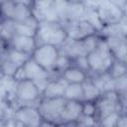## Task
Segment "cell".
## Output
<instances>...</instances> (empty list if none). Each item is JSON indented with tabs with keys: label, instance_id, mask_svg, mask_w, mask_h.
Masks as SVG:
<instances>
[{
	"label": "cell",
	"instance_id": "obj_20",
	"mask_svg": "<svg viewBox=\"0 0 127 127\" xmlns=\"http://www.w3.org/2000/svg\"><path fill=\"white\" fill-rule=\"evenodd\" d=\"M106 72L109 74V76L111 78L121 77V76L127 74V64L117 62V61H113V63L111 64L110 67L108 68V70Z\"/></svg>",
	"mask_w": 127,
	"mask_h": 127
},
{
	"label": "cell",
	"instance_id": "obj_16",
	"mask_svg": "<svg viewBox=\"0 0 127 127\" xmlns=\"http://www.w3.org/2000/svg\"><path fill=\"white\" fill-rule=\"evenodd\" d=\"M61 76L67 83H82L87 78L88 74L78 67L71 65L66 70H64Z\"/></svg>",
	"mask_w": 127,
	"mask_h": 127
},
{
	"label": "cell",
	"instance_id": "obj_3",
	"mask_svg": "<svg viewBox=\"0 0 127 127\" xmlns=\"http://www.w3.org/2000/svg\"><path fill=\"white\" fill-rule=\"evenodd\" d=\"M65 99L62 98H42L37 104V109L43 120L61 124V114L64 105Z\"/></svg>",
	"mask_w": 127,
	"mask_h": 127
},
{
	"label": "cell",
	"instance_id": "obj_32",
	"mask_svg": "<svg viewBox=\"0 0 127 127\" xmlns=\"http://www.w3.org/2000/svg\"><path fill=\"white\" fill-rule=\"evenodd\" d=\"M8 48H5V47H3V46H0V61L2 60V58H3V56H4V53H5V51L7 50Z\"/></svg>",
	"mask_w": 127,
	"mask_h": 127
},
{
	"label": "cell",
	"instance_id": "obj_36",
	"mask_svg": "<svg viewBox=\"0 0 127 127\" xmlns=\"http://www.w3.org/2000/svg\"><path fill=\"white\" fill-rule=\"evenodd\" d=\"M2 20V17H1V7H0V21Z\"/></svg>",
	"mask_w": 127,
	"mask_h": 127
},
{
	"label": "cell",
	"instance_id": "obj_2",
	"mask_svg": "<svg viewBox=\"0 0 127 127\" xmlns=\"http://www.w3.org/2000/svg\"><path fill=\"white\" fill-rule=\"evenodd\" d=\"M40 99H41V93L32 80L24 79L22 81L17 82L15 100L13 105L16 103H18V105L15 106L14 108L18 106H23V105L37 106Z\"/></svg>",
	"mask_w": 127,
	"mask_h": 127
},
{
	"label": "cell",
	"instance_id": "obj_23",
	"mask_svg": "<svg viewBox=\"0 0 127 127\" xmlns=\"http://www.w3.org/2000/svg\"><path fill=\"white\" fill-rule=\"evenodd\" d=\"M99 124V121L95 116H86L80 115L76 121V125L80 127H96Z\"/></svg>",
	"mask_w": 127,
	"mask_h": 127
},
{
	"label": "cell",
	"instance_id": "obj_11",
	"mask_svg": "<svg viewBox=\"0 0 127 127\" xmlns=\"http://www.w3.org/2000/svg\"><path fill=\"white\" fill-rule=\"evenodd\" d=\"M67 84L68 83L62 76L51 78L44 92L42 93L41 97L42 98H62L64 97Z\"/></svg>",
	"mask_w": 127,
	"mask_h": 127
},
{
	"label": "cell",
	"instance_id": "obj_21",
	"mask_svg": "<svg viewBox=\"0 0 127 127\" xmlns=\"http://www.w3.org/2000/svg\"><path fill=\"white\" fill-rule=\"evenodd\" d=\"M13 36H27V37H35L36 35V30L28 27L27 25L23 23H16L13 22Z\"/></svg>",
	"mask_w": 127,
	"mask_h": 127
},
{
	"label": "cell",
	"instance_id": "obj_8",
	"mask_svg": "<svg viewBox=\"0 0 127 127\" xmlns=\"http://www.w3.org/2000/svg\"><path fill=\"white\" fill-rule=\"evenodd\" d=\"M86 59L89 67L88 76L106 72L114 61L113 57H104L99 53H97L96 51L89 53L86 56Z\"/></svg>",
	"mask_w": 127,
	"mask_h": 127
},
{
	"label": "cell",
	"instance_id": "obj_9",
	"mask_svg": "<svg viewBox=\"0 0 127 127\" xmlns=\"http://www.w3.org/2000/svg\"><path fill=\"white\" fill-rule=\"evenodd\" d=\"M9 48L16 50L18 52L27 54L29 56H32V54L37 48V43H36L35 37L14 35L9 42Z\"/></svg>",
	"mask_w": 127,
	"mask_h": 127
},
{
	"label": "cell",
	"instance_id": "obj_1",
	"mask_svg": "<svg viewBox=\"0 0 127 127\" xmlns=\"http://www.w3.org/2000/svg\"><path fill=\"white\" fill-rule=\"evenodd\" d=\"M67 39L65 30L60 22H41L36 30L35 40L38 46L50 45L61 47Z\"/></svg>",
	"mask_w": 127,
	"mask_h": 127
},
{
	"label": "cell",
	"instance_id": "obj_18",
	"mask_svg": "<svg viewBox=\"0 0 127 127\" xmlns=\"http://www.w3.org/2000/svg\"><path fill=\"white\" fill-rule=\"evenodd\" d=\"M82 90H83V96L84 101H96V99L99 97L101 92L99 89L94 85L91 78L87 76V78L81 83Z\"/></svg>",
	"mask_w": 127,
	"mask_h": 127
},
{
	"label": "cell",
	"instance_id": "obj_25",
	"mask_svg": "<svg viewBox=\"0 0 127 127\" xmlns=\"http://www.w3.org/2000/svg\"><path fill=\"white\" fill-rule=\"evenodd\" d=\"M81 114L86 116H95L97 114V107L95 101L81 102Z\"/></svg>",
	"mask_w": 127,
	"mask_h": 127
},
{
	"label": "cell",
	"instance_id": "obj_13",
	"mask_svg": "<svg viewBox=\"0 0 127 127\" xmlns=\"http://www.w3.org/2000/svg\"><path fill=\"white\" fill-rule=\"evenodd\" d=\"M126 34H127V16H124L122 20L117 24L103 26V28L97 34V36L102 39H105L108 37L126 38Z\"/></svg>",
	"mask_w": 127,
	"mask_h": 127
},
{
	"label": "cell",
	"instance_id": "obj_27",
	"mask_svg": "<svg viewBox=\"0 0 127 127\" xmlns=\"http://www.w3.org/2000/svg\"><path fill=\"white\" fill-rule=\"evenodd\" d=\"M72 65L78 67L79 69H81L83 71H85L87 74L89 73V67H88L86 56H80V57H77V58L73 59L72 60Z\"/></svg>",
	"mask_w": 127,
	"mask_h": 127
},
{
	"label": "cell",
	"instance_id": "obj_33",
	"mask_svg": "<svg viewBox=\"0 0 127 127\" xmlns=\"http://www.w3.org/2000/svg\"><path fill=\"white\" fill-rule=\"evenodd\" d=\"M14 127H26L25 125H23L22 123H20V122H18V121H15V126Z\"/></svg>",
	"mask_w": 127,
	"mask_h": 127
},
{
	"label": "cell",
	"instance_id": "obj_12",
	"mask_svg": "<svg viewBox=\"0 0 127 127\" xmlns=\"http://www.w3.org/2000/svg\"><path fill=\"white\" fill-rule=\"evenodd\" d=\"M81 115V102L73 100H65L62 114L61 123H76L77 119Z\"/></svg>",
	"mask_w": 127,
	"mask_h": 127
},
{
	"label": "cell",
	"instance_id": "obj_5",
	"mask_svg": "<svg viewBox=\"0 0 127 127\" xmlns=\"http://www.w3.org/2000/svg\"><path fill=\"white\" fill-rule=\"evenodd\" d=\"M13 119L22 123L26 127H40L43 122V118L35 105H23L16 107Z\"/></svg>",
	"mask_w": 127,
	"mask_h": 127
},
{
	"label": "cell",
	"instance_id": "obj_7",
	"mask_svg": "<svg viewBox=\"0 0 127 127\" xmlns=\"http://www.w3.org/2000/svg\"><path fill=\"white\" fill-rule=\"evenodd\" d=\"M96 12L103 26L117 24L126 16L112 1H99Z\"/></svg>",
	"mask_w": 127,
	"mask_h": 127
},
{
	"label": "cell",
	"instance_id": "obj_15",
	"mask_svg": "<svg viewBox=\"0 0 127 127\" xmlns=\"http://www.w3.org/2000/svg\"><path fill=\"white\" fill-rule=\"evenodd\" d=\"M84 13H85V4L83 1H73V0L68 1L65 23L77 22L83 20Z\"/></svg>",
	"mask_w": 127,
	"mask_h": 127
},
{
	"label": "cell",
	"instance_id": "obj_34",
	"mask_svg": "<svg viewBox=\"0 0 127 127\" xmlns=\"http://www.w3.org/2000/svg\"><path fill=\"white\" fill-rule=\"evenodd\" d=\"M67 127H77V125H76V123H68Z\"/></svg>",
	"mask_w": 127,
	"mask_h": 127
},
{
	"label": "cell",
	"instance_id": "obj_29",
	"mask_svg": "<svg viewBox=\"0 0 127 127\" xmlns=\"http://www.w3.org/2000/svg\"><path fill=\"white\" fill-rule=\"evenodd\" d=\"M116 127H127V116H126V114H121L120 115V117L117 121Z\"/></svg>",
	"mask_w": 127,
	"mask_h": 127
},
{
	"label": "cell",
	"instance_id": "obj_6",
	"mask_svg": "<svg viewBox=\"0 0 127 127\" xmlns=\"http://www.w3.org/2000/svg\"><path fill=\"white\" fill-rule=\"evenodd\" d=\"M62 25L64 26V28L65 30L67 39H69V40L81 41L87 37L97 35L96 30L85 20H80L77 22L64 23Z\"/></svg>",
	"mask_w": 127,
	"mask_h": 127
},
{
	"label": "cell",
	"instance_id": "obj_28",
	"mask_svg": "<svg viewBox=\"0 0 127 127\" xmlns=\"http://www.w3.org/2000/svg\"><path fill=\"white\" fill-rule=\"evenodd\" d=\"M12 77H13L17 82H19V81H22V80L26 79L25 71H24L23 65H22V66H20V67H18V68L16 69V71H15V73L13 74V76H12Z\"/></svg>",
	"mask_w": 127,
	"mask_h": 127
},
{
	"label": "cell",
	"instance_id": "obj_30",
	"mask_svg": "<svg viewBox=\"0 0 127 127\" xmlns=\"http://www.w3.org/2000/svg\"><path fill=\"white\" fill-rule=\"evenodd\" d=\"M0 99H3L7 102V90H6V88H5L1 79H0Z\"/></svg>",
	"mask_w": 127,
	"mask_h": 127
},
{
	"label": "cell",
	"instance_id": "obj_4",
	"mask_svg": "<svg viewBox=\"0 0 127 127\" xmlns=\"http://www.w3.org/2000/svg\"><path fill=\"white\" fill-rule=\"evenodd\" d=\"M60 55L59 48L50 45L38 46L31 58L44 69L52 71L54 69L56 61Z\"/></svg>",
	"mask_w": 127,
	"mask_h": 127
},
{
	"label": "cell",
	"instance_id": "obj_31",
	"mask_svg": "<svg viewBox=\"0 0 127 127\" xmlns=\"http://www.w3.org/2000/svg\"><path fill=\"white\" fill-rule=\"evenodd\" d=\"M40 127H58V124H55L53 122H49V121L43 120V122L41 123Z\"/></svg>",
	"mask_w": 127,
	"mask_h": 127
},
{
	"label": "cell",
	"instance_id": "obj_14",
	"mask_svg": "<svg viewBox=\"0 0 127 127\" xmlns=\"http://www.w3.org/2000/svg\"><path fill=\"white\" fill-rule=\"evenodd\" d=\"M33 1H14L13 13L10 21L16 23H23L32 16L31 7Z\"/></svg>",
	"mask_w": 127,
	"mask_h": 127
},
{
	"label": "cell",
	"instance_id": "obj_38",
	"mask_svg": "<svg viewBox=\"0 0 127 127\" xmlns=\"http://www.w3.org/2000/svg\"><path fill=\"white\" fill-rule=\"evenodd\" d=\"M77 127H80V126H78V125H77Z\"/></svg>",
	"mask_w": 127,
	"mask_h": 127
},
{
	"label": "cell",
	"instance_id": "obj_35",
	"mask_svg": "<svg viewBox=\"0 0 127 127\" xmlns=\"http://www.w3.org/2000/svg\"><path fill=\"white\" fill-rule=\"evenodd\" d=\"M1 29H2V20L0 21V32H1Z\"/></svg>",
	"mask_w": 127,
	"mask_h": 127
},
{
	"label": "cell",
	"instance_id": "obj_10",
	"mask_svg": "<svg viewBox=\"0 0 127 127\" xmlns=\"http://www.w3.org/2000/svg\"><path fill=\"white\" fill-rule=\"evenodd\" d=\"M26 79L32 80L33 82L42 80V79H48L51 78L50 71L44 69L42 66H40L32 58H30L23 65Z\"/></svg>",
	"mask_w": 127,
	"mask_h": 127
},
{
	"label": "cell",
	"instance_id": "obj_19",
	"mask_svg": "<svg viewBox=\"0 0 127 127\" xmlns=\"http://www.w3.org/2000/svg\"><path fill=\"white\" fill-rule=\"evenodd\" d=\"M4 57L9 62H11L14 65H16L17 67L24 65V64L31 58V56H29L27 54H24V53H21V52H18L16 50L11 49V48H8L5 51Z\"/></svg>",
	"mask_w": 127,
	"mask_h": 127
},
{
	"label": "cell",
	"instance_id": "obj_24",
	"mask_svg": "<svg viewBox=\"0 0 127 127\" xmlns=\"http://www.w3.org/2000/svg\"><path fill=\"white\" fill-rule=\"evenodd\" d=\"M120 115L121 114L119 112L114 111L109 115H107L106 117H104L103 119H101L99 121V125H101L102 127H116V124Z\"/></svg>",
	"mask_w": 127,
	"mask_h": 127
},
{
	"label": "cell",
	"instance_id": "obj_26",
	"mask_svg": "<svg viewBox=\"0 0 127 127\" xmlns=\"http://www.w3.org/2000/svg\"><path fill=\"white\" fill-rule=\"evenodd\" d=\"M113 60L126 64L127 63V43H124L123 45H121L118 50H116L113 54H112Z\"/></svg>",
	"mask_w": 127,
	"mask_h": 127
},
{
	"label": "cell",
	"instance_id": "obj_37",
	"mask_svg": "<svg viewBox=\"0 0 127 127\" xmlns=\"http://www.w3.org/2000/svg\"><path fill=\"white\" fill-rule=\"evenodd\" d=\"M96 127H102V126H101V125H99V124H98V125H97V126H96Z\"/></svg>",
	"mask_w": 127,
	"mask_h": 127
},
{
	"label": "cell",
	"instance_id": "obj_17",
	"mask_svg": "<svg viewBox=\"0 0 127 127\" xmlns=\"http://www.w3.org/2000/svg\"><path fill=\"white\" fill-rule=\"evenodd\" d=\"M64 98L65 100L83 102L84 96H83V90H82L81 83H68L65 88Z\"/></svg>",
	"mask_w": 127,
	"mask_h": 127
},
{
	"label": "cell",
	"instance_id": "obj_22",
	"mask_svg": "<svg viewBox=\"0 0 127 127\" xmlns=\"http://www.w3.org/2000/svg\"><path fill=\"white\" fill-rule=\"evenodd\" d=\"M104 41H105L111 55L116 50H118V48L121 45H123L124 43H127L126 38H121V37H108V38H105Z\"/></svg>",
	"mask_w": 127,
	"mask_h": 127
}]
</instances>
